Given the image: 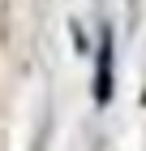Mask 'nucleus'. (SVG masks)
<instances>
[{"label":"nucleus","mask_w":146,"mask_h":151,"mask_svg":"<svg viewBox=\"0 0 146 151\" xmlns=\"http://www.w3.org/2000/svg\"><path fill=\"white\" fill-rule=\"evenodd\" d=\"M108 60H112V52H108V35H103V52H99V86H95V91H99V104L108 99V91H112V78H108V69H112V65H108Z\"/></svg>","instance_id":"f257e3e1"}]
</instances>
